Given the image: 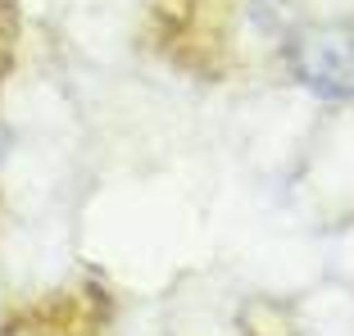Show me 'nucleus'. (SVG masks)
Returning a JSON list of instances; mask_svg holds the SVG:
<instances>
[{
  "label": "nucleus",
  "mask_w": 354,
  "mask_h": 336,
  "mask_svg": "<svg viewBox=\"0 0 354 336\" xmlns=\"http://www.w3.org/2000/svg\"><path fill=\"white\" fill-rule=\"evenodd\" d=\"M300 77L332 100L354 95V28H327L309 37L300 55Z\"/></svg>",
  "instance_id": "obj_1"
}]
</instances>
